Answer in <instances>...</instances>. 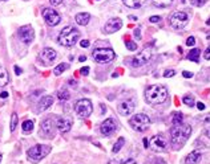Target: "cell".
<instances>
[{"label": "cell", "mask_w": 210, "mask_h": 164, "mask_svg": "<svg viewBox=\"0 0 210 164\" xmlns=\"http://www.w3.org/2000/svg\"><path fill=\"white\" fill-rule=\"evenodd\" d=\"M191 134V126L186 123L176 125L170 128V144L173 146V150H180L184 147V144L187 142Z\"/></svg>", "instance_id": "1"}, {"label": "cell", "mask_w": 210, "mask_h": 164, "mask_svg": "<svg viewBox=\"0 0 210 164\" xmlns=\"http://www.w3.org/2000/svg\"><path fill=\"white\" fill-rule=\"evenodd\" d=\"M145 99L150 105H161L168 99V89L164 85H152L146 89Z\"/></svg>", "instance_id": "2"}, {"label": "cell", "mask_w": 210, "mask_h": 164, "mask_svg": "<svg viewBox=\"0 0 210 164\" xmlns=\"http://www.w3.org/2000/svg\"><path fill=\"white\" fill-rule=\"evenodd\" d=\"M80 32L75 26H65L64 29L59 33V37H57V42L62 46H73L76 42L80 40Z\"/></svg>", "instance_id": "3"}, {"label": "cell", "mask_w": 210, "mask_h": 164, "mask_svg": "<svg viewBox=\"0 0 210 164\" xmlns=\"http://www.w3.org/2000/svg\"><path fill=\"white\" fill-rule=\"evenodd\" d=\"M51 146H45V144H36L33 147H31L27 151V156L31 163H39L41 159H44L48 154L51 152Z\"/></svg>", "instance_id": "4"}, {"label": "cell", "mask_w": 210, "mask_h": 164, "mask_svg": "<svg viewBox=\"0 0 210 164\" xmlns=\"http://www.w3.org/2000/svg\"><path fill=\"white\" fill-rule=\"evenodd\" d=\"M92 57L97 64H109L114 60L116 53L110 48H97L93 50Z\"/></svg>", "instance_id": "5"}, {"label": "cell", "mask_w": 210, "mask_h": 164, "mask_svg": "<svg viewBox=\"0 0 210 164\" xmlns=\"http://www.w3.org/2000/svg\"><path fill=\"white\" fill-rule=\"evenodd\" d=\"M169 24L174 29H184L185 26L189 24V15L184 11H176L173 12L170 17H169Z\"/></svg>", "instance_id": "6"}, {"label": "cell", "mask_w": 210, "mask_h": 164, "mask_svg": "<svg viewBox=\"0 0 210 164\" xmlns=\"http://www.w3.org/2000/svg\"><path fill=\"white\" fill-rule=\"evenodd\" d=\"M129 125L132 126L133 130H136L138 132H144L150 126V118L146 114H136L131 118Z\"/></svg>", "instance_id": "7"}, {"label": "cell", "mask_w": 210, "mask_h": 164, "mask_svg": "<svg viewBox=\"0 0 210 164\" xmlns=\"http://www.w3.org/2000/svg\"><path fill=\"white\" fill-rule=\"evenodd\" d=\"M73 110H75V113L77 114L79 118H88L89 115L93 113V105L89 99L83 98V99H79L75 103Z\"/></svg>", "instance_id": "8"}, {"label": "cell", "mask_w": 210, "mask_h": 164, "mask_svg": "<svg viewBox=\"0 0 210 164\" xmlns=\"http://www.w3.org/2000/svg\"><path fill=\"white\" fill-rule=\"evenodd\" d=\"M150 58H152V49L150 48H144L135 57H132L131 64L133 68H140V66H144L145 64H148Z\"/></svg>", "instance_id": "9"}, {"label": "cell", "mask_w": 210, "mask_h": 164, "mask_svg": "<svg viewBox=\"0 0 210 164\" xmlns=\"http://www.w3.org/2000/svg\"><path fill=\"white\" fill-rule=\"evenodd\" d=\"M149 148L156 152L165 151V150L168 148V139L165 138V135H162V134L154 135L153 138L149 140Z\"/></svg>", "instance_id": "10"}, {"label": "cell", "mask_w": 210, "mask_h": 164, "mask_svg": "<svg viewBox=\"0 0 210 164\" xmlns=\"http://www.w3.org/2000/svg\"><path fill=\"white\" fill-rule=\"evenodd\" d=\"M41 15H43V19L45 20V23L51 26H55L61 21L60 15L57 13V11L53 10V8H44Z\"/></svg>", "instance_id": "11"}, {"label": "cell", "mask_w": 210, "mask_h": 164, "mask_svg": "<svg viewBox=\"0 0 210 164\" xmlns=\"http://www.w3.org/2000/svg\"><path fill=\"white\" fill-rule=\"evenodd\" d=\"M17 36L24 44H31L35 38V30L31 25H24L17 30Z\"/></svg>", "instance_id": "12"}, {"label": "cell", "mask_w": 210, "mask_h": 164, "mask_svg": "<svg viewBox=\"0 0 210 164\" xmlns=\"http://www.w3.org/2000/svg\"><path fill=\"white\" fill-rule=\"evenodd\" d=\"M56 57H57V53H56L55 49H52V48H44V49L40 52V54H39V58L44 65L52 64L53 61H55Z\"/></svg>", "instance_id": "13"}, {"label": "cell", "mask_w": 210, "mask_h": 164, "mask_svg": "<svg viewBox=\"0 0 210 164\" xmlns=\"http://www.w3.org/2000/svg\"><path fill=\"white\" fill-rule=\"evenodd\" d=\"M55 127H57V125L53 122V119L48 118L40 125V131H41L47 138H53V135H55Z\"/></svg>", "instance_id": "14"}, {"label": "cell", "mask_w": 210, "mask_h": 164, "mask_svg": "<svg viewBox=\"0 0 210 164\" xmlns=\"http://www.w3.org/2000/svg\"><path fill=\"white\" fill-rule=\"evenodd\" d=\"M135 107H136L135 99H126V101H122L121 103L118 105L117 110L121 115H129L135 111Z\"/></svg>", "instance_id": "15"}, {"label": "cell", "mask_w": 210, "mask_h": 164, "mask_svg": "<svg viewBox=\"0 0 210 164\" xmlns=\"http://www.w3.org/2000/svg\"><path fill=\"white\" fill-rule=\"evenodd\" d=\"M121 26H122V20L118 19V17H114V19H109L106 21L104 30L106 33H114L121 29Z\"/></svg>", "instance_id": "16"}, {"label": "cell", "mask_w": 210, "mask_h": 164, "mask_svg": "<svg viewBox=\"0 0 210 164\" xmlns=\"http://www.w3.org/2000/svg\"><path fill=\"white\" fill-rule=\"evenodd\" d=\"M116 127H117V126H116L114 119L108 118V119H105V121L101 123V126H100V131H101V134H102V135L108 136V135L113 134V132L116 131Z\"/></svg>", "instance_id": "17"}, {"label": "cell", "mask_w": 210, "mask_h": 164, "mask_svg": "<svg viewBox=\"0 0 210 164\" xmlns=\"http://www.w3.org/2000/svg\"><path fill=\"white\" fill-rule=\"evenodd\" d=\"M56 125L61 134H65V132L71 131V128H72V119L71 118H59Z\"/></svg>", "instance_id": "18"}, {"label": "cell", "mask_w": 210, "mask_h": 164, "mask_svg": "<svg viewBox=\"0 0 210 164\" xmlns=\"http://www.w3.org/2000/svg\"><path fill=\"white\" fill-rule=\"evenodd\" d=\"M52 103H53V97H51V95L43 97L37 103V111H44V110L49 109L52 106Z\"/></svg>", "instance_id": "19"}, {"label": "cell", "mask_w": 210, "mask_h": 164, "mask_svg": "<svg viewBox=\"0 0 210 164\" xmlns=\"http://www.w3.org/2000/svg\"><path fill=\"white\" fill-rule=\"evenodd\" d=\"M201 158H202V155H201L199 151H193L186 156L185 164H198L201 162Z\"/></svg>", "instance_id": "20"}, {"label": "cell", "mask_w": 210, "mask_h": 164, "mask_svg": "<svg viewBox=\"0 0 210 164\" xmlns=\"http://www.w3.org/2000/svg\"><path fill=\"white\" fill-rule=\"evenodd\" d=\"M89 19H91V15L89 13H87V12H80V13H77L76 15V17H75V20H76V23H77L79 25H87L88 23H89Z\"/></svg>", "instance_id": "21"}, {"label": "cell", "mask_w": 210, "mask_h": 164, "mask_svg": "<svg viewBox=\"0 0 210 164\" xmlns=\"http://www.w3.org/2000/svg\"><path fill=\"white\" fill-rule=\"evenodd\" d=\"M122 3L129 8H140L146 3V0H122Z\"/></svg>", "instance_id": "22"}, {"label": "cell", "mask_w": 210, "mask_h": 164, "mask_svg": "<svg viewBox=\"0 0 210 164\" xmlns=\"http://www.w3.org/2000/svg\"><path fill=\"white\" fill-rule=\"evenodd\" d=\"M10 82V77H8V73L4 68H0V87H4L8 85Z\"/></svg>", "instance_id": "23"}, {"label": "cell", "mask_w": 210, "mask_h": 164, "mask_svg": "<svg viewBox=\"0 0 210 164\" xmlns=\"http://www.w3.org/2000/svg\"><path fill=\"white\" fill-rule=\"evenodd\" d=\"M199 54H201V50L197 49V48H194V49H191L189 52L187 58H189L190 61H193V62H198V61H199Z\"/></svg>", "instance_id": "24"}, {"label": "cell", "mask_w": 210, "mask_h": 164, "mask_svg": "<svg viewBox=\"0 0 210 164\" xmlns=\"http://www.w3.org/2000/svg\"><path fill=\"white\" fill-rule=\"evenodd\" d=\"M152 2H153L154 6L158 7V8H166V7L170 6L173 0H152Z\"/></svg>", "instance_id": "25"}, {"label": "cell", "mask_w": 210, "mask_h": 164, "mask_svg": "<svg viewBox=\"0 0 210 164\" xmlns=\"http://www.w3.org/2000/svg\"><path fill=\"white\" fill-rule=\"evenodd\" d=\"M68 68H69V65H68V64H62V62H61V64L57 65L55 69H53V73H55V76H60V74H61L62 72H64V70L68 69Z\"/></svg>", "instance_id": "26"}, {"label": "cell", "mask_w": 210, "mask_h": 164, "mask_svg": "<svg viewBox=\"0 0 210 164\" xmlns=\"http://www.w3.org/2000/svg\"><path fill=\"white\" fill-rule=\"evenodd\" d=\"M57 97H59L60 101H68L71 98V93L66 90V89H61V90L57 93Z\"/></svg>", "instance_id": "27"}, {"label": "cell", "mask_w": 210, "mask_h": 164, "mask_svg": "<svg viewBox=\"0 0 210 164\" xmlns=\"http://www.w3.org/2000/svg\"><path fill=\"white\" fill-rule=\"evenodd\" d=\"M21 128H23V131L25 132V134H28V132H31L33 130V122L32 121H24L23 125H21Z\"/></svg>", "instance_id": "28"}, {"label": "cell", "mask_w": 210, "mask_h": 164, "mask_svg": "<svg viewBox=\"0 0 210 164\" xmlns=\"http://www.w3.org/2000/svg\"><path fill=\"white\" fill-rule=\"evenodd\" d=\"M182 121H184V115H182L181 113H174V114H173V119H172L173 126H176V125H181Z\"/></svg>", "instance_id": "29"}, {"label": "cell", "mask_w": 210, "mask_h": 164, "mask_svg": "<svg viewBox=\"0 0 210 164\" xmlns=\"http://www.w3.org/2000/svg\"><path fill=\"white\" fill-rule=\"evenodd\" d=\"M125 144V139L124 138H118V140L116 142V144L113 146V148H112V151H113V154H117L120 150L122 148V146Z\"/></svg>", "instance_id": "30"}, {"label": "cell", "mask_w": 210, "mask_h": 164, "mask_svg": "<svg viewBox=\"0 0 210 164\" xmlns=\"http://www.w3.org/2000/svg\"><path fill=\"white\" fill-rule=\"evenodd\" d=\"M182 102H184L185 105L190 106V107H193V106L195 105V102H194V97H193V95H185V97H184V99H182Z\"/></svg>", "instance_id": "31"}, {"label": "cell", "mask_w": 210, "mask_h": 164, "mask_svg": "<svg viewBox=\"0 0 210 164\" xmlns=\"http://www.w3.org/2000/svg\"><path fill=\"white\" fill-rule=\"evenodd\" d=\"M16 126H17V114L13 113L12 117H11V131L12 132L16 130Z\"/></svg>", "instance_id": "32"}, {"label": "cell", "mask_w": 210, "mask_h": 164, "mask_svg": "<svg viewBox=\"0 0 210 164\" xmlns=\"http://www.w3.org/2000/svg\"><path fill=\"white\" fill-rule=\"evenodd\" d=\"M125 45H126V48H128L129 50H136L137 49V44L133 42V41H129V40L125 41Z\"/></svg>", "instance_id": "33"}, {"label": "cell", "mask_w": 210, "mask_h": 164, "mask_svg": "<svg viewBox=\"0 0 210 164\" xmlns=\"http://www.w3.org/2000/svg\"><path fill=\"white\" fill-rule=\"evenodd\" d=\"M174 76H176V72H174L173 69L165 70V73H164V77H165V78H170V77H174Z\"/></svg>", "instance_id": "34"}, {"label": "cell", "mask_w": 210, "mask_h": 164, "mask_svg": "<svg viewBox=\"0 0 210 164\" xmlns=\"http://www.w3.org/2000/svg\"><path fill=\"white\" fill-rule=\"evenodd\" d=\"M205 2H206V0H190V3L193 4V6H197V7L204 6Z\"/></svg>", "instance_id": "35"}, {"label": "cell", "mask_w": 210, "mask_h": 164, "mask_svg": "<svg viewBox=\"0 0 210 164\" xmlns=\"http://www.w3.org/2000/svg\"><path fill=\"white\" fill-rule=\"evenodd\" d=\"M186 45H187V46H194V45H195V38H194L193 36H190L189 38L186 40Z\"/></svg>", "instance_id": "36"}, {"label": "cell", "mask_w": 210, "mask_h": 164, "mask_svg": "<svg viewBox=\"0 0 210 164\" xmlns=\"http://www.w3.org/2000/svg\"><path fill=\"white\" fill-rule=\"evenodd\" d=\"M204 57H205V60H210V45L206 48V50L204 52Z\"/></svg>", "instance_id": "37"}, {"label": "cell", "mask_w": 210, "mask_h": 164, "mask_svg": "<svg viewBox=\"0 0 210 164\" xmlns=\"http://www.w3.org/2000/svg\"><path fill=\"white\" fill-rule=\"evenodd\" d=\"M121 164H137V162L133 158H129V159H126V160H124Z\"/></svg>", "instance_id": "38"}, {"label": "cell", "mask_w": 210, "mask_h": 164, "mask_svg": "<svg viewBox=\"0 0 210 164\" xmlns=\"http://www.w3.org/2000/svg\"><path fill=\"white\" fill-rule=\"evenodd\" d=\"M80 45H81V48H88L89 45H91V42H89L88 40H81V41H80Z\"/></svg>", "instance_id": "39"}, {"label": "cell", "mask_w": 210, "mask_h": 164, "mask_svg": "<svg viewBox=\"0 0 210 164\" xmlns=\"http://www.w3.org/2000/svg\"><path fill=\"white\" fill-rule=\"evenodd\" d=\"M133 34H135V37H136L137 40H140V38H141V32H140V28H136V29H135V32H133Z\"/></svg>", "instance_id": "40"}, {"label": "cell", "mask_w": 210, "mask_h": 164, "mask_svg": "<svg viewBox=\"0 0 210 164\" xmlns=\"http://www.w3.org/2000/svg\"><path fill=\"white\" fill-rule=\"evenodd\" d=\"M80 73H81L83 76H88V74H89V66H85V68H83L81 70H80Z\"/></svg>", "instance_id": "41"}, {"label": "cell", "mask_w": 210, "mask_h": 164, "mask_svg": "<svg viewBox=\"0 0 210 164\" xmlns=\"http://www.w3.org/2000/svg\"><path fill=\"white\" fill-rule=\"evenodd\" d=\"M182 76H184L185 78H191V77H193V73H191V72H186V70H185V72L182 73Z\"/></svg>", "instance_id": "42"}, {"label": "cell", "mask_w": 210, "mask_h": 164, "mask_svg": "<svg viewBox=\"0 0 210 164\" xmlns=\"http://www.w3.org/2000/svg\"><path fill=\"white\" fill-rule=\"evenodd\" d=\"M149 20L152 21V23H157V21H160V20H161V17H160V16H152Z\"/></svg>", "instance_id": "43"}, {"label": "cell", "mask_w": 210, "mask_h": 164, "mask_svg": "<svg viewBox=\"0 0 210 164\" xmlns=\"http://www.w3.org/2000/svg\"><path fill=\"white\" fill-rule=\"evenodd\" d=\"M49 2H51L52 6H59V4L62 3V0H49Z\"/></svg>", "instance_id": "44"}, {"label": "cell", "mask_w": 210, "mask_h": 164, "mask_svg": "<svg viewBox=\"0 0 210 164\" xmlns=\"http://www.w3.org/2000/svg\"><path fill=\"white\" fill-rule=\"evenodd\" d=\"M13 69H15V73H16V76H20V74H21V69L19 68V66H15V68H13Z\"/></svg>", "instance_id": "45"}, {"label": "cell", "mask_w": 210, "mask_h": 164, "mask_svg": "<svg viewBox=\"0 0 210 164\" xmlns=\"http://www.w3.org/2000/svg\"><path fill=\"white\" fill-rule=\"evenodd\" d=\"M197 107H198V110H205V103H202V102H198Z\"/></svg>", "instance_id": "46"}, {"label": "cell", "mask_w": 210, "mask_h": 164, "mask_svg": "<svg viewBox=\"0 0 210 164\" xmlns=\"http://www.w3.org/2000/svg\"><path fill=\"white\" fill-rule=\"evenodd\" d=\"M201 121H202L204 123H209V122H210V114L208 115L206 118H202V119H201Z\"/></svg>", "instance_id": "47"}, {"label": "cell", "mask_w": 210, "mask_h": 164, "mask_svg": "<svg viewBox=\"0 0 210 164\" xmlns=\"http://www.w3.org/2000/svg\"><path fill=\"white\" fill-rule=\"evenodd\" d=\"M0 97H2V98H7V97H8V93H7V91H2V93H0Z\"/></svg>", "instance_id": "48"}, {"label": "cell", "mask_w": 210, "mask_h": 164, "mask_svg": "<svg viewBox=\"0 0 210 164\" xmlns=\"http://www.w3.org/2000/svg\"><path fill=\"white\" fill-rule=\"evenodd\" d=\"M144 144H145V147H146V148L149 147V140L146 139V138H144Z\"/></svg>", "instance_id": "49"}, {"label": "cell", "mask_w": 210, "mask_h": 164, "mask_svg": "<svg viewBox=\"0 0 210 164\" xmlns=\"http://www.w3.org/2000/svg\"><path fill=\"white\" fill-rule=\"evenodd\" d=\"M79 60L81 61V62H84V61L87 60V57H85V56H80V58H79Z\"/></svg>", "instance_id": "50"}, {"label": "cell", "mask_w": 210, "mask_h": 164, "mask_svg": "<svg viewBox=\"0 0 210 164\" xmlns=\"http://www.w3.org/2000/svg\"><path fill=\"white\" fill-rule=\"evenodd\" d=\"M69 85H72V86H76V81H73V79H71V81H69Z\"/></svg>", "instance_id": "51"}, {"label": "cell", "mask_w": 210, "mask_h": 164, "mask_svg": "<svg viewBox=\"0 0 210 164\" xmlns=\"http://www.w3.org/2000/svg\"><path fill=\"white\" fill-rule=\"evenodd\" d=\"M129 19H131L132 21H136V20H137V17H136V16H129Z\"/></svg>", "instance_id": "52"}, {"label": "cell", "mask_w": 210, "mask_h": 164, "mask_svg": "<svg viewBox=\"0 0 210 164\" xmlns=\"http://www.w3.org/2000/svg\"><path fill=\"white\" fill-rule=\"evenodd\" d=\"M206 25H210V19H209V20H206Z\"/></svg>", "instance_id": "53"}, {"label": "cell", "mask_w": 210, "mask_h": 164, "mask_svg": "<svg viewBox=\"0 0 210 164\" xmlns=\"http://www.w3.org/2000/svg\"><path fill=\"white\" fill-rule=\"evenodd\" d=\"M160 164H166V163H165L164 160H161V162H160Z\"/></svg>", "instance_id": "54"}, {"label": "cell", "mask_w": 210, "mask_h": 164, "mask_svg": "<svg viewBox=\"0 0 210 164\" xmlns=\"http://www.w3.org/2000/svg\"><path fill=\"white\" fill-rule=\"evenodd\" d=\"M0 162H2V155H0Z\"/></svg>", "instance_id": "55"}]
</instances>
